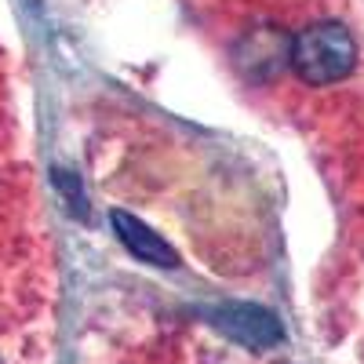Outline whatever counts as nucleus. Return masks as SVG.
<instances>
[{
	"label": "nucleus",
	"mask_w": 364,
	"mask_h": 364,
	"mask_svg": "<svg viewBox=\"0 0 364 364\" xmlns=\"http://www.w3.org/2000/svg\"><path fill=\"white\" fill-rule=\"evenodd\" d=\"M215 328H223L233 343L252 350H269L284 339L281 321L262 306H252V302H233V306L215 310Z\"/></svg>",
	"instance_id": "3"
},
{
	"label": "nucleus",
	"mask_w": 364,
	"mask_h": 364,
	"mask_svg": "<svg viewBox=\"0 0 364 364\" xmlns=\"http://www.w3.org/2000/svg\"><path fill=\"white\" fill-rule=\"evenodd\" d=\"M357 66V44L343 22H314L299 37H291V70L314 84H339Z\"/></svg>",
	"instance_id": "1"
},
{
	"label": "nucleus",
	"mask_w": 364,
	"mask_h": 364,
	"mask_svg": "<svg viewBox=\"0 0 364 364\" xmlns=\"http://www.w3.org/2000/svg\"><path fill=\"white\" fill-rule=\"evenodd\" d=\"M109 223H113V230H117V237H120V245H124L139 262H149V266H164V269H171V266H178V255H175V248L168 245V240L161 237V233H154L146 223H139L135 215H128V211H113L109 215Z\"/></svg>",
	"instance_id": "4"
},
{
	"label": "nucleus",
	"mask_w": 364,
	"mask_h": 364,
	"mask_svg": "<svg viewBox=\"0 0 364 364\" xmlns=\"http://www.w3.org/2000/svg\"><path fill=\"white\" fill-rule=\"evenodd\" d=\"M233 66L245 80L266 84L291 66V37L281 26H252L233 48Z\"/></svg>",
	"instance_id": "2"
}]
</instances>
